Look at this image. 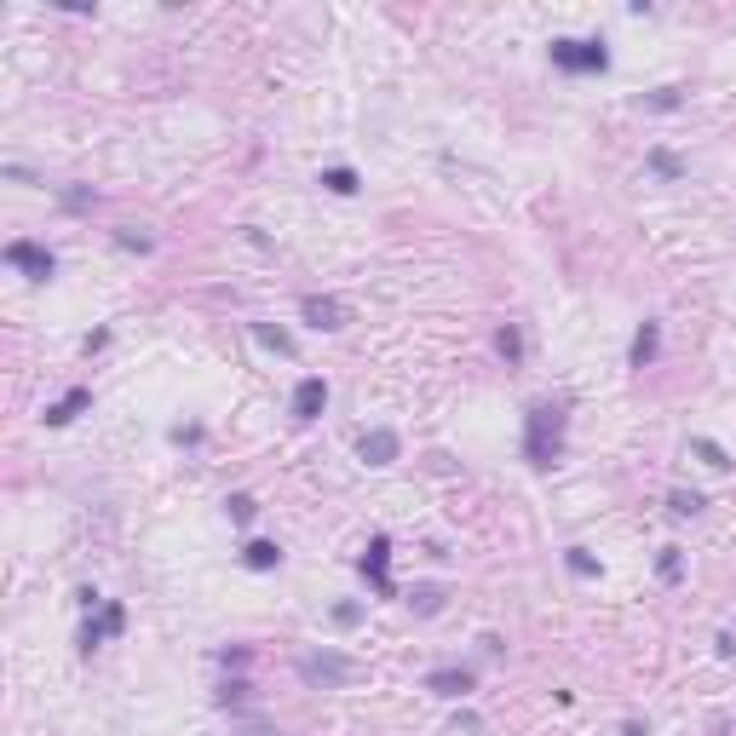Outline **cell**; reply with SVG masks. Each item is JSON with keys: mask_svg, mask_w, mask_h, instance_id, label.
<instances>
[{"mask_svg": "<svg viewBox=\"0 0 736 736\" xmlns=\"http://www.w3.org/2000/svg\"><path fill=\"white\" fill-rule=\"evenodd\" d=\"M202 426H173V443H179V449H196V443H202Z\"/></svg>", "mask_w": 736, "mask_h": 736, "instance_id": "obj_29", "label": "cell"}, {"mask_svg": "<svg viewBox=\"0 0 736 736\" xmlns=\"http://www.w3.org/2000/svg\"><path fill=\"white\" fill-rule=\"evenodd\" d=\"M58 202H64L69 213H87V207H98V190H92V184H64Z\"/></svg>", "mask_w": 736, "mask_h": 736, "instance_id": "obj_23", "label": "cell"}, {"mask_svg": "<svg viewBox=\"0 0 736 736\" xmlns=\"http://www.w3.org/2000/svg\"><path fill=\"white\" fill-rule=\"evenodd\" d=\"M495 351H501L506 368H518L524 363V328H518V322H501V328H495Z\"/></svg>", "mask_w": 736, "mask_h": 736, "instance_id": "obj_14", "label": "cell"}, {"mask_svg": "<svg viewBox=\"0 0 736 736\" xmlns=\"http://www.w3.org/2000/svg\"><path fill=\"white\" fill-rule=\"evenodd\" d=\"M443 598H449V593H443L437 581H420V587L409 593V610H414V616H437V610H443Z\"/></svg>", "mask_w": 736, "mask_h": 736, "instance_id": "obj_18", "label": "cell"}, {"mask_svg": "<svg viewBox=\"0 0 736 736\" xmlns=\"http://www.w3.org/2000/svg\"><path fill=\"white\" fill-rule=\"evenodd\" d=\"M115 248H133V253H150V248H156V242H150V236H144V230H133V225H121V230H115Z\"/></svg>", "mask_w": 736, "mask_h": 736, "instance_id": "obj_27", "label": "cell"}, {"mask_svg": "<svg viewBox=\"0 0 736 736\" xmlns=\"http://www.w3.org/2000/svg\"><path fill=\"white\" fill-rule=\"evenodd\" d=\"M656 357H662V322L644 317L639 334H633V345H627V368H650Z\"/></svg>", "mask_w": 736, "mask_h": 736, "instance_id": "obj_10", "label": "cell"}, {"mask_svg": "<svg viewBox=\"0 0 736 736\" xmlns=\"http://www.w3.org/2000/svg\"><path fill=\"white\" fill-rule=\"evenodd\" d=\"M248 696H253V685L242 679V673H230L225 685L213 690V702H219V708H248Z\"/></svg>", "mask_w": 736, "mask_h": 736, "instance_id": "obj_20", "label": "cell"}, {"mask_svg": "<svg viewBox=\"0 0 736 736\" xmlns=\"http://www.w3.org/2000/svg\"><path fill=\"white\" fill-rule=\"evenodd\" d=\"M621 736H650V725H644V719H627V725H621Z\"/></svg>", "mask_w": 736, "mask_h": 736, "instance_id": "obj_32", "label": "cell"}, {"mask_svg": "<svg viewBox=\"0 0 736 736\" xmlns=\"http://www.w3.org/2000/svg\"><path fill=\"white\" fill-rule=\"evenodd\" d=\"M357 460L374 466V472H380V466H397V460H403V437L391 432V426H368V432L357 437Z\"/></svg>", "mask_w": 736, "mask_h": 736, "instance_id": "obj_6", "label": "cell"}, {"mask_svg": "<svg viewBox=\"0 0 736 736\" xmlns=\"http://www.w3.org/2000/svg\"><path fill=\"white\" fill-rule=\"evenodd\" d=\"M242 564H248L253 575L282 570V547H276V541H248V547H242Z\"/></svg>", "mask_w": 736, "mask_h": 736, "instance_id": "obj_13", "label": "cell"}, {"mask_svg": "<svg viewBox=\"0 0 736 736\" xmlns=\"http://www.w3.org/2000/svg\"><path fill=\"white\" fill-rule=\"evenodd\" d=\"M679 104H685V87H656V92H644L639 98V110H656V115L679 110Z\"/></svg>", "mask_w": 736, "mask_h": 736, "instance_id": "obj_22", "label": "cell"}, {"mask_svg": "<svg viewBox=\"0 0 736 736\" xmlns=\"http://www.w3.org/2000/svg\"><path fill=\"white\" fill-rule=\"evenodd\" d=\"M253 340L265 345V351H276V357H294V351H299L294 334H288L282 322H253Z\"/></svg>", "mask_w": 736, "mask_h": 736, "instance_id": "obj_12", "label": "cell"}, {"mask_svg": "<svg viewBox=\"0 0 736 736\" xmlns=\"http://www.w3.org/2000/svg\"><path fill=\"white\" fill-rule=\"evenodd\" d=\"M248 662H253V644H225V650H219V667H225V673H242Z\"/></svg>", "mask_w": 736, "mask_h": 736, "instance_id": "obj_26", "label": "cell"}, {"mask_svg": "<svg viewBox=\"0 0 736 736\" xmlns=\"http://www.w3.org/2000/svg\"><path fill=\"white\" fill-rule=\"evenodd\" d=\"M547 58L558 75H604L610 69V46H604V35H552Z\"/></svg>", "mask_w": 736, "mask_h": 736, "instance_id": "obj_2", "label": "cell"}, {"mask_svg": "<svg viewBox=\"0 0 736 736\" xmlns=\"http://www.w3.org/2000/svg\"><path fill=\"white\" fill-rule=\"evenodd\" d=\"M702 506H708L702 489H667V512H673V518H696Z\"/></svg>", "mask_w": 736, "mask_h": 736, "instance_id": "obj_19", "label": "cell"}, {"mask_svg": "<svg viewBox=\"0 0 736 736\" xmlns=\"http://www.w3.org/2000/svg\"><path fill=\"white\" fill-rule=\"evenodd\" d=\"M6 265L18 276H29V282H52V276H58V253L46 248V242L18 236V242H6Z\"/></svg>", "mask_w": 736, "mask_h": 736, "instance_id": "obj_5", "label": "cell"}, {"mask_svg": "<svg viewBox=\"0 0 736 736\" xmlns=\"http://www.w3.org/2000/svg\"><path fill=\"white\" fill-rule=\"evenodd\" d=\"M570 449V403L564 397H541L524 409V460L535 472H552Z\"/></svg>", "mask_w": 736, "mask_h": 736, "instance_id": "obj_1", "label": "cell"}, {"mask_svg": "<svg viewBox=\"0 0 736 736\" xmlns=\"http://www.w3.org/2000/svg\"><path fill=\"white\" fill-rule=\"evenodd\" d=\"M299 317L311 322L317 334H340L345 322H351V311H345L334 294H305V299H299Z\"/></svg>", "mask_w": 736, "mask_h": 736, "instance_id": "obj_7", "label": "cell"}, {"mask_svg": "<svg viewBox=\"0 0 736 736\" xmlns=\"http://www.w3.org/2000/svg\"><path fill=\"white\" fill-rule=\"evenodd\" d=\"M713 650H719V656L731 662V656H736V633H719V639H713Z\"/></svg>", "mask_w": 736, "mask_h": 736, "instance_id": "obj_31", "label": "cell"}, {"mask_svg": "<svg viewBox=\"0 0 736 736\" xmlns=\"http://www.w3.org/2000/svg\"><path fill=\"white\" fill-rule=\"evenodd\" d=\"M656 575H662L667 587H673V581L685 575V552H679V547H662V558H656Z\"/></svg>", "mask_w": 736, "mask_h": 736, "instance_id": "obj_25", "label": "cell"}, {"mask_svg": "<svg viewBox=\"0 0 736 736\" xmlns=\"http://www.w3.org/2000/svg\"><path fill=\"white\" fill-rule=\"evenodd\" d=\"M564 564H570V575H581V581H593V575L604 570V564H598L587 547H564Z\"/></svg>", "mask_w": 736, "mask_h": 736, "instance_id": "obj_24", "label": "cell"}, {"mask_svg": "<svg viewBox=\"0 0 736 736\" xmlns=\"http://www.w3.org/2000/svg\"><path fill=\"white\" fill-rule=\"evenodd\" d=\"M294 673H299V685L305 690H345L363 667L351 662L345 650H305V656L294 662Z\"/></svg>", "mask_w": 736, "mask_h": 736, "instance_id": "obj_3", "label": "cell"}, {"mask_svg": "<svg viewBox=\"0 0 736 736\" xmlns=\"http://www.w3.org/2000/svg\"><path fill=\"white\" fill-rule=\"evenodd\" d=\"M357 570H363V581H368V593H374V598H397V581H391V535H386V529H380V535H368Z\"/></svg>", "mask_w": 736, "mask_h": 736, "instance_id": "obj_4", "label": "cell"}, {"mask_svg": "<svg viewBox=\"0 0 736 736\" xmlns=\"http://www.w3.org/2000/svg\"><path fill=\"white\" fill-rule=\"evenodd\" d=\"M317 184L328 190V196H357L363 190V179H357V167H322Z\"/></svg>", "mask_w": 736, "mask_h": 736, "instance_id": "obj_15", "label": "cell"}, {"mask_svg": "<svg viewBox=\"0 0 736 736\" xmlns=\"http://www.w3.org/2000/svg\"><path fill=\"white\" fill-rule=\"evenodd\" d=\"M104 345H110V328H92L87 340H81V351H87V357H92V351H104Z\"/></svg>", "mask_w": 736, "mask_h": 736, "instance_id": "obj_30", "label": "cell"}, {"mask_svg": "<svg viewBox=\"0 0 736 736\" xmlns=\"http://www.w3.org/2000/svg\"><path fill=\"white\" fill-rule=\"evenodd\" d=\"M690 455H702V466H713V472H731L736 460L725 443H713V437H690Z\"/></svg>", "mask_w": 736, "mask_h": 736, "instance_id": "obj_17", "label": "cell"}, {"mask_svg": "<svg viewBox=\"0 0 736 736\" xmlns=\"http://www.w3.org/2000/svg\"><path fill=\"white\" fill-rule=\"evenodd\" d=\"M334 621H340V627H357V621H363V604H351V598L334 604Z\"/></svg>", "mask_w": 736, "mask_h": 736, "instance_id": "obj_28", "label": "cell"}, {"mask_svg": "<svg viewBox=\"0 0 736 736\" xmlns=\"http://www.w3.org/2000/svg\"><path fill=\"white\" fill-rule=\"evenodd\" d=\"M426 690H432V696H443V702H460V696H472V690H478V667H432V673H426Z\"/></svg>", "mask_w": 736, "mask_h": 736, "instance_id": "obj_8", "label": "cell"}, {"mask_svg": "<svg viewBox=\"0 0 736 736\" xmlns=\"http://www.w3.org/2000/svg\"><path fill=\"white\" fill-rule=\"evenodd\" d=\"M92 409V386H69L64 397H58V403H46V426H69V420H75V414H87Z\"/></svg>", "mask_w": 736, "mask_h": 736, "instance_id": "obj_11", "label": "cell"}, {"mask_svg": "<svg viewBox=\"0 0 736 736\" xmlns=\"http://www.w3.org/2000/svg\"><path fill=\"white\" fill-rule=\"evenodd\" d=\"M288 409H294L299 426L322 420V409H328V380H322V374H305V380L294 386V397H288Z\"/></svg>", "mask_w": 736, "mask_h": 736, "instance_id": "obj_9", "label": "cell"}, {"mask_svg": "<svg viewBox=\"0 0 736 736\" xmlns=\"http://www.w3.org/2000/svg\"><path fill=\"white\" fill-rule=\"evenodd\" d=\"M242 736H282L276 725H242Z\"/></svg>", "mask_w": 736, "mask_h": 736, "instance_id": "obj_33", "label": "cell"}, {"mask_svg": "<svg viewBox=\"0 0 736 736\" xmlns=\"http://www.w3.org/2000/svg\"><path fill=\"white\" fill-rule=\"evenodd\" d=\"M253 512H259V501H253L248 489H236V495H225V518H230L236 529H248V524H253Z\"/></svg>", "mask_w": 736, "mask_h": 736, "instance_id": "obj_21", "label": "cell"}, {"mask_svg": "<svg viewBox=\"0 0 736 736\" xmlns=\"http://www.w3.org/2000/svg\"><path fill=\"white\" fill-rule=\"evenodd\" d=\"M644 167H650V173H656V179H662V184H679V179H685V161L673 156L667 144H656V150L644 156Z\"/></svg>", "mask_w": 736, "mask_h": 736, "instance_id": "obj_16", "label": "cell"}]
</instances>
